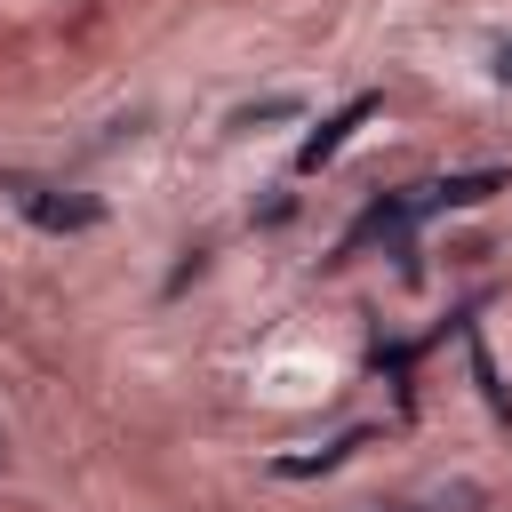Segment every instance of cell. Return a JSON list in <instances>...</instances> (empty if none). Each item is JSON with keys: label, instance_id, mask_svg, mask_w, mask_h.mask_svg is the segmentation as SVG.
<instances>
[{"label": "cell", "instance_id": "cell-1", "mask_svg": "<svg viewBox=\"0 0 512 512\" xmlns=\"http://www.w3.org/2000/svg\"><path fill=\"white\" fill-rule=\"evenodd\" d=\"M0 192H8V200H16V208H24L32 224H40V232H88V224L104 216V200H96V192H64V184L16 176V168L0 176Z\"/></svg>", "mask_w": 512, "mask_h": 512}, {"label": "cell", "instance_id": "cell-2", "mask_svg": "<svg viewBox=\"0 0 512 512\" xmlns=\"http://www.w3.org/2000/svg\"><path fill=\"white\" fill-rule=\"evenodd\" d=\"M376 112H384V96H352V104H336V112H328V120L296 144V160H288V168H296V176H320V168L352 144V128H360V120H376Z\"/></svg>", "mask_w": 512, "mask_h": 512}, {"label": "cell", "instance_id": "cell-4", "mask_svg": "<svg viewBox=\"0 0 512 512\" xmlns=\"http://www.w3.org/2000/svg\"><path fill=\"white\" fill-rule=\"evenodd\" d=\"M512 176L504 168H464V176H440V184H424V208L440 216V208H480V200H496Z\"/></svg>", "mask_w": 512, "mask_h": 512}, {"label": "cell", "instance_id": "cell-7", "mask_svg": "<svg viewBox=\"0 0 512 512\" xmlns=\"http://www.w3.org/2000/svg\"><path fill=\"white\" fill-rule=\"evenodd\" d=\"M496 80H512V40H504V48H496Z\"/></svg>", "mask_w": 512, "mask_h": 512}, {"label": "cell", "instance_id": "cell-6", "mask_svg": "<svg viewBox=\"0 0 512 512\" xmlns=\"http://www.w3.org/2000/svg\"><path fill=\"white\" fill-rule=\"evenodd\" d=\"M288 112H304L296 96H264V104H240L232 112V128H256V120H288Z\"/></svg>", "mask_w": 512, "mask_h": 512}, {"label": "cell", "instance_id": "cell-5", "mask_svg": "<svg viewBox=\"0 0 512 512\" xmlns=\"http://www.w3.org/2000/svg\"><path fill=\"white\" fill-rule=\"evenodd\" d=\"M488 496L472 488V480H456V488H432V496H408V504H368V512H480Z\"/></svg>", "mask_w": 512, "mask_h": 512}, {"label": "cell", "instance_id": "cell-3", "mask_svg": "<svg viewBox=\"0 0 512 512\" xmlns=\"http://www.w3.org/2000/svg\"><path fill=\"white\" fill-rule=\"evenodd\" d=\"M376 440V424H352V432H336V440H320V448H296V456H272V472L280 480H312V472H336L352 448H368Z\"/></svg>", "mask_w": 512, "mask_h": 512}]
</instances>
